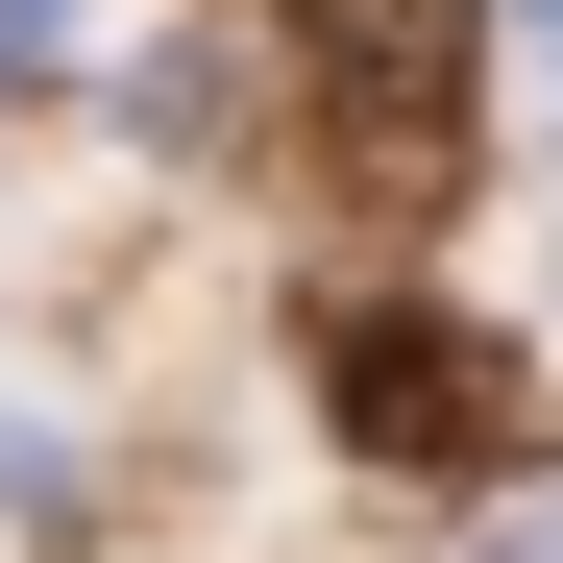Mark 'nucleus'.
Instances as JSON below:
<instances>
[{"label": "nucleus", "mask_w": 563, "mask_h": 563, "mask_svg": "<svg viewBox=\"0 0 563 563\" xmlns=\"http://www.w3.org/2000/svg\"><path fill=\"white\" fill-rule=\"evenodd\" d=\"M319 417L393 465V490H490L515 465V343H465L441 295H343L319 319Z\"/></svg>", "instance_id": "f03ea898"}, {"label": "nucleus", "mask_w": 563, "mask_h": 563, "mask_svg": "<svg viewBox=\"0 0 563 563\" xmlns=\"http://www.w3.org/2000/svg\"><path fill=\"white\" fill-rule=\"evenodd\" d=\"M539 25H563V0H539Z\"/></svg>", "instance_id": "7ed1b4c3"}, {"label": "nucleus", "mask_w": 563, "mask_h": 563, "mask_svg": "<svg viewBox=\"0 0 563 563\" xmlns=\"http://www.w3.org/2000/svg\"><path fill=\"white\" fill-rule=\"evenodd\" d=\"M295 74H319V147L367 197H441L465 172V74H490V0H295Z\"/></svg>", "instance_id": "f257e3e1"}]
</instances>
